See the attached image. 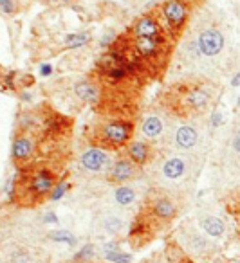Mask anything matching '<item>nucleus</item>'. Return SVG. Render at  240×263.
<instances>
[{"label":"nucleus","mask_w":240,"mask_h":263,"mask_svg":"<svg viewBox=\"0 0 240 263\" xmlns=\"http://www.w3.org/2000/svg\"><path fill=\"white\" fill-rule=\"evenodd\" d=\"M56 184L58 182H56L54 173L49 172V170H38L27 179L26 191L33 200H40V198L51 197Z\"/></svg>","instance_id":"nucleus-1"},{"label":"nucleus","mask_w":240,"mask_h":263,"mask_svg":"<svg viewBox=\"0 0 240 263\" xmlns=\"http://www.w3.org/2000/svg\"><path fill=\"white\" fill-rule=\"evenodd\" d=\"M132 137V124L128 121H108L100 128V139L110 146H123Z\"/></svg>","instance_id":"nucleus-2"},{"label":"nucleus","mask_w":240,"mask_h":263,"mask_svg":"<svg viewBox=\"0 0 240 263\" xmlns=\"http://www.w3.org/2000/svg\"><path fill=\"white\" fill-rule=\"evenodd\" d=\"M108 154L98 146H89L80 155V164L87 173H101L108 168Z\"/></svg>","instance_id":"nucleus-3"},{"label":"nucleus","mask_w":240,"mask_h":263,"mask_svg":"<svg viewBox=\"0 0 240 263\" xmlns=\"http://www.w3.org/2000/svg\"><path fill=\"white\" fill-rule=\"evenodd\" d=\"M36 152V139L29 134H22V136L15 137L13 141V146H11V157L15 161H29L31 157L34 155Z\"/></svg>","instance_id":"nucleus-4"},{"label":"nucleus","mask_w":240,"mask_h":263,"mask_svg":"<svg viewBox=\"0 0 240 263\" xmlns=\"http://www.w3.org/2000/svg\"><path fill=\"white\" fill-rule=\"evenodd\" d=\"M163 15L168 20L170 27L179 29V27L184 24L186 15H188V8L182 0H168L167 4L163 6Z\"/></svg>","instance_id":"nucleus-5"},{"label":"nucleus","mask_w":240,"mask_h":263,"mask_svg":"<svg viewBox=\"0 0 240 263\" xmlns=\"http://www.w3.org/2000/svg\"><path fill=\"white\" fill-rule=\"evenodd\" d=\"M137 173V166L134 164L130 159H119L112 164L110 172H108V179L112 182H118V184H123L126 180L134 179Z\"/></svg>","instance_id":"nucleus-6"},{"label":"nucleus","mask_w":240,"mask_h":263,"mask_svg":"<svg viewBox=\"0 0 240 263\" xmlns=\"http://www.w3.org/2000/svg\"><path fill=\"white\" fill-rule=\"evenodd\" d=\"M222 45H224V38H222V34L215 29L204 31L199 38V49L202 54H208V56L217 54V52H220Z\"/></svg>","instance_id":"nucleus-7"},{"label":"nucleus","mask_w":240,"mask_h":263,"mask_svg":"<svg viewBox=\"0 0 240 263\" xmlns=\"http://www.w3.org/2000/svg\"><path fill=\"white\" fill-rule=\"evenodd\" d=\"M163 45V38H134V51L139 54L141 60H150L159 54V49Z\"/></svg>","instance_id":"nucleus-8"},{"label":"nucleus","mask_w":240,"mask_h":263,"mask_svg":"<svg viewBox=\"0 0 240 263\" xmlns=\"http://www.w3.org/2000/svg\"><path fill=\"white\" fill-rule=\"evenodd\" d=\"M132 34L136 38H157L161 36V27L154 16H143L134 24Z\"/></svg>","instance_id":"nucleus-9"},{"label":"nucleus","mask_w":240,"mask_h":263,"mask_svg":"<svg viewBox=\"0 0 240 263\" xmlns=\"http://www.w3.org/2000/svg\"><path fill=\"white\" fill-rule=\"evenodd\" d=\"M74 94L83 103H96L100 99V88H98V85L94 81L83 80L74 85Z\"/></svg>","instance_id":"nucleus-10"},{"label":"nucleus","mask_w":240,"mask_h":263,"mask_svg":"<svg viewBox=\"0 0 240 263\" xmlns=\"http://www.w3.org/2000/svg\"><path fill=\"white\" fill-rule=\"evenodd\" d=\"M126 155H128V159L134 164L141 166V164H144V162H148V159H150V155H152V150L143 141H134V143H130L128 148H126Z\"/></svg>","instance_id":"nucleus-11"},{"label":"nucleus","mask_w":240,"mask_h":263,"mask_svg":"<svg viewBox=\"0 0 240 263\" xmlns=\"http://www.w3.org/2000/svg\"><path fill=\"white\" fill-rule=\"evenodd\" d=\"M175 143H177L179 148L188 150V148H192L197 143V132L190 126H181L175 132Z\"/></svg>","instance_id":"nucleus-12"},{"label":"nucleus","mask_w":240,"mask_h":263,"mask_svg":"<svg viewBox=\"0 0 240 263\" xmlns=\"http://www.w3.org/2000/svg\"><path fill=\"white\" fill-rule=\"evenodd\" d=\"M152 211L157 218H163V220H170L172 216L175 215V205L172 204L168 198H157L152 205Z\"/></svg>","instance_id":"nucleus-13"},{"label":"nucleus","mask_w":240,"mask_h":263,"mask_svg":"<svg viewBox=\"0 0 240 263\" xmlns=\"http://www.w3.org/2000/svg\"><path fill=\"white\" fill-rule=\"evenodd\" d=\"M141 132H143L144 136L148 139H154V137L161 136V132H163V121L159 119V117H146L144 123L141 124Z\"/></svg>","instance_id":"nucleus-14"},{"label":"nucleus","mask_w":240,"mask_h":263,"mask_svg":"<svg viewBox=\"0 0 240 263\" xmlns=\"http://www.w3.org/2000/svg\"><path fill=\"white\" fill-rule=\"evenodd\" d=\"M186 101H188V105L192 106V108H202V106H206L208 101H210V94H208L206 90H202V88H193V90L186 96Z\"/></svg>","instance_id":"nucleus-15"},{"label":"nucleus","mask_w":240,"mask_h":263,"mask_svg":"<svg viewBox=\"0 0 240 263\" xmlns=\"http://www.w3.org/2000/svg\"><path fill=\"white\" fill-rule=\"evenodd\" d=\"M163 173L168 179H179L184 173V162L181 159H170L167 164L163 166Z\"/></svg>","instance_id":"nucleus-16"},{"label":"nucleus","mask_w":240,"mask_h":263,"mask_svg":"<svg viewBox=\"0 0 240 263\" xmlns=\"http://www.w3.org/2000/svg\"><path fill=\"white\" fill-rule=\"evenodd\" d=\"M114 198L119 205H130L136 200V191L128 186H119L118 190L114 191Z\"/></svg>","instance_id":"nucleus-17"},{"label":"nucleus","mask_w":240,"mask_h":263,"mask_svg":"<svg viewBox=\"0 0 240 263\" xmlns=\"http://www.w3.org/2000/svg\"><path fill=\"white\" fill-rule=\"evenodd\" d=\"M89 40H90L89 33H74V34L65 36L63 44L69 49H80V47H85V45L89 44Z\"/></svg>","instance_id":"nucleus-18"},{"label":"nucleus","mask_w":240,"mask_h":263,"mask_svg":"<svg viewBox=\"0 0 240 263\" xmlns=\"http://www.w3.org/2000/svg\"><path fill=\"white\" fill-rule=\"evenodd\" d=\"M202 229L206 231L210 236H220V234L224 233V223H222V220L210 216V218L202 220Z\"/></svg>","instance_id":"nucleus-19"},{"label":"nucleus","mask_w":240,"mask_h":263,"mask_svg":"<svg viewBox=\"0 0 240 263\" xmlns=\"http://www.w3.org/2000/svg\"><path fill=\"white\" fill-rule=\"evenodd\" d=\"M69 187H70V184L67 182V180H60V182L54 186V190H52V193H51V197H49V200H51V202H58L60 198L65 197V193L69 191Z\"/></svg>","instance_id":"nucleus-20"},{"label":"nucleus","mask_w":240,"mask_h":263,"mask_svg":"<svg viewBox=\"0 0 240 263\" xmlns=\"http://www.w3.org/2000/svg\"><path fill=\"white\" fill-rule=\"evenodd\" d=\"M126 74H128V69L125 65H112L107 69V76L112 81H121L123 78H126Z\"/></svg>","instance_id":"nucleus-21"},{"label":"nucleus","mask_w":240,"mask_h":263,"mask_svg":"<svg viewBox=\"0 0 240 263\" xmlns=\"http://www.w3.org/2000/svg\"><path fill=\"white\" fill-rule=\"evenodd\" d=\"M49 238H51V240H54V241H63V243H69V245H72L74 241H76V238H74L69 231H63V229L49 233Z\"/></svg>","instance_id":"nucleus-22"},{"label":"nucleus","mask_w":240,"mask_h":263,"mask_svg":"<svg viewBox=\"0 0 240 263\" xmlns=\"http://www.w3.org/2000/svg\"><path fill=\"white\" fill-rule=\"evenodd\" d=\"M105 258H107L108 261H114V263H132V256L126 254V252H121V251L105 252Z\"/></svg>","instance_id":"nucleus-23"},{"label":"nucleus","mask_w":240,"mask_h":263,"mask_svg":"<svg viewBox=\"0 0 240 263\" xmlns=\"http://www.w3.org/2000/svg\"><path fill=\"white\" fill-rule=\"evenodd\" d=\"M121 227H123V222L119 218L110 216V218L105 220V229H107L108 233H118V231H121Z\"/></svg>","instance_id":"nucleus-24"},{"label":"nucleus","mask_w":240,"mask_h":263,"mask_svg":"<svg viewBox=\"0 0 240 263\" xmlns=\"http://www.w3.org/2000/svg\"><path fill=\"white\" fill-rule=\"evenodd\" d=\"M0 11L6 15H13L15 11V0H0Z\"/></svg>","instance_id":"nucleus-25"},{"label":"nucleus","mask_w":240,"mask_h":263,"mask_svg":"<svg viewBox=\"0 0 240 263\" xmlns=\"http://www.w3.org/2000/svg\"><path fill=\"white\" fill-rule=\"evenodd\" d=\"M87 256H94V247H93V245H85V247H83L82 251H80V252L76 254V259H78V258H80V259H82V258H87Z\"/></svg>","instance_id":"nucleus-26"},{"label":"nucleus","mask_w":240,"mask_h":263,"mask_svg":"<svg viewBox=\"0 0 240 263\" xmlns=\"http://www.w3.org/2000/svg\"><path fill=\"white\" fill-rule=\"evenodd\" d=\"M52 74V65L51 63H44V65H40V76L47 78Z\"/></svg>","instance_id":"nucleus-27"},{"label":"nucleus","mask_w":240,"mask_h":263,"mask_svg":"<svg viewBox=\"0 0 240 263\" xmlns=\"http://www.w3.org/2000/svg\"><path fill=\"white\" fill-rule=\"evenodd\" d=\"M114 33H108V34H105L103 38H101V47H108V45L112 44V40H114Z\"/></svg>","instance_id":"nucleus-28"},{"label":"nucleus","mask_w":240,"mask_h":263,"mask_svg":"<svg viewBox=\"0 0 240 263\" xmlns=\"http://www.w3.org/2000/svg\"><path fill=\"white\" fill-rule=\"evenodd\" d=\"M45 222L47 223H58V218L54 216V213H47V215H45Z\"/></svg>","instance_id":"nucleus-29"},{"label":"nucleus","mask_w":240,"mask_h":263,"mask_svg":"<svg viewBox=\"0 0 240 263\" xmlns=\"http://www.w3.org/2000/svg\"><path fill=\"white\" fill-rule=\"evenodd\" d=\"M231 83H233V87H240V74H236V76L233 78Z\"/></svg>","instance_id":"nucleus-30"},{"label":"nucleus","mask_w":240,"mask_h":263,"mask_svg":"<svg viewBox=\"0 0 240 263\" xmlns=\"http://www.w3.org/2000/svg\"><path fill=\"white\" fill-rule=\"evenodd\" d=\"M235 150L240 152V134L236 136V139H235Z\"/></svg>","instance_id":"nucleus-31"},{"label":"nucleus","mask_w":240,"mask_h":263,"mask_svg":"<svg viewBox=\"0 0 240 263\" xmlns=\"http://www.w3.org/2000/svg\"><path fill=\"white\" fill-rule=\"evenodd\" d=\"M220 123V116L218 114H215V117H213V124H218Z\"/></svg>","instance_id":"nucleus-32"},{"label":"nucleus","mask_w":240,"mask_h":263,"mask_svg":"<svg viewBox=\"0 0 240 263\" xmlns=\"http://www.w3.org/2000/svg\"><path fill=\"white\" fill-rule=\"evenodd\" d=\"M63 2H70V0H63Z\"/></svg>","instance_id":"nucleus-33"}]
</instances>
